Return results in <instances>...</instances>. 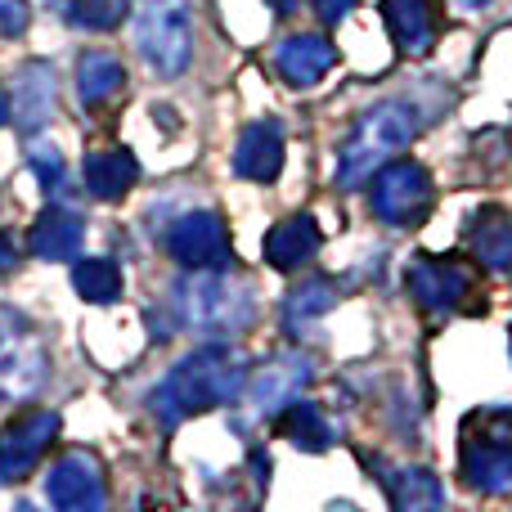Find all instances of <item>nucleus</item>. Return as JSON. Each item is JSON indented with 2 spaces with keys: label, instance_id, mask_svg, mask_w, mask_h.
<instances>
[{
  "label": "nucleus",
  "instance_id": "obj_1",
  "mask_svg": "<svg viewBox=\"0 0 512 512\" xmlns=\"http://www.w3.org/2000/svg\"><path fill=\"white\" fill-rule=\"evenodd\" d=\"M239 391H248V360L216 337V342H203L198 351H189L185 360L149 391V409L171 432V427H180L194 414L234 405Z\"/></svg>",
  "mask_w": 512,
  "mask_h": 512
},
{
  "label": "nucleus",
  "instance_id": "obj_2",
  "mask_svg": "<svg viewBox=\"0 0 512 512\" xmlns=\"http://www.w3.org/2000/svg\"><path fill=\"white\" fill-rule=\"evenodd\" d=\"M171 315L198 337H234L252 328L256 297L248 283H234L230 270H189L171 283Z\"/></svg>",
  "mask_w": 512,
  "mask_h": 512
},
{
  "label": "nucleus",
  "instance_id": "obj_3",
  "mask_svg": "<svg viewBox=\"0 0 512 512\" xmlns=\"http://www.w3.org/2000/svg\"><path fill=\"white\" fill-rule=\"evenodd\" d=\"M423 131V108L414 99H382V104L364 108L360 122H355L351 140L337 153V189H355L391 162V153H400L414 135Z\"/></svg>",
  "mask_w": 512,
  "mask_h": 512
},
{
  "label": "nucleus",
  "instance_id": "obj_4",
  "mask_svg": "<svg viewBox=\"0 0 512 512\" xmlns=\"http://www.w3.org/2000/svg\"><path fill=\"white\" fill-rule=\"evenodd\" d=\"M459 477L486 499L512 495V409H481L463 423Z\"/></svg>",
  "mask_w": 512,
  "mask_h": 512
},
{
  "label": "nucleus",
  "instance_id": "obj_5",
  "mask_svg": "<svg viewBox=\"0 0 512 512\" xmlns=\"http://www.w3.org/2000/svg\"><path fill=\"white\" fill-rule=\"evenodd\" d=\"M135 50L158 77H180L194 59V14L189 0H135Z\"/></svg>",
  "mask_w": 512,
  "mask_h": 512
},
{
  "label": "nucleus",
  "instance_id": "obj_6",
  "mask_svg": "<svg viewBox=\"0 0 512 512\" xmlns=\"http://www.w3.org/2000/svg\"><path fill=\"white\" fill-rule=\"evenodd\" d=\"M436 203L432 171L423 162H382L369 176V212L391 230L418 225Z\"/></svg>",
  "mask_w": 512,
  "mask_h": 512
},
{
  "label": "nucleus",
  "instance_id": "obj_7",
  "mask_svg": "<svg viewBox=\"0 0 512 512\" xmlns=\"http://www.w3.org/2000/svg\"><path fill=\"white\" fill-rule=\"evenodd\" d=\"M50 378V351L18 310L0 306V400H32Z\"/></svg>",
  "mask_w": 512,
  "mask_h": 512
},
{
  "label": "nucleus",
  "instance_id": "obj_8",
  "mask_svg": "<svg viewBox=\"0 0 512 512\" xmlns=\"http://www.w3.org/2000/svg\"><path fill=\"white\" fill-rule=\"evenodd\" d=\"M167 256L180 270H234L230 225L221 212H185L167 230Z\"/></svg>",
  "mask_w": 512,
  "mask_h": 512
},
{
  "label": "nucleus",
  "instance_id": "obj_9",
  "mask_svg": "<svg viewBox=\"0 0 512 512\" xmlns=\"http://www.w3.org/2000/svg\"><path fill=\"white\" fill-rule=\"evenodd\" d=\"M63 418L54 409H23L0 427V481H23L59 441Z\"/></svg>",
  "mask_w": 512,
  "mask_h": 512
},
{
  "label": "nucleus",
  "instance_id": "obj_10",
  "mask_svg": "<svg viewBox=\"0 0 512 512\" xmlns=\"http://www.w3.org/2000/svg\"><path fill=\"white\" fill-rule=\"evenodd\" d=\"M409 297L427 315H454L472 297V274L454 256H414L409 261Z\"/></svg>",
  "mask_w": 512,
  "mask_h": 512
},
{
  "label": "nucleus",
  "instance_id": "obj_11",
  "mask_svg": "<svg viewBox=\"0 0 512 512\" xmlns=\"http://www.w3.org/2000/svg\"><path fill=\"white\" fill-rule=\"evenodd\" d=\"M45 499L63 512H95L108 504L104 463L86 450H68L50 472H45Z\"/></svg>",
  "mask_w": 512,
  "mask_h": 512
},
{
  "label": "nucleus",
  "instance_id": "obj_12",
  "mask_svg": "<svg viewBox=\"0 0 512 512\" xmlns=\"http://www.w3.org/2000/svg\"><path fill=\"white\" fill-rule=\"evenodd\" d=\"M315 373V360L301 351H283L274 360H265L261 369L248 378V414L252 418H274L288 400L301 396V387Z\"/></svg>",
  "mask_w": 512,
  "mask_h": 512
},
{
  "label": "nucleus",
  "instance_id": "obj_13",
  "mask_svg": "<svg viewBox=\"0 0 512 512\" xmlns=\"http://www.w3.org/2000/svg\"><path fill=\"white\" fill-rule=\"evenodd\" d=\"M54 104H59V81H54L50 63H23L14 72V126L23 135H41L54 122Z\"/></svg>",
  "mask_w": 512,
  "mask_h": 512
},
{
  "label": "nucleus",
  "instance_id": "obj_14",
  "mask_svg": "<svg viewBox=\"0 0 512 512\" xmlns=\"http://www.w3.org/2000/svg\"><path fill=\"white\" fill-rule=\"evenodd\" d=\"M234 176L256 180V185H270L279 180L283 171V122L274 117H261V122H248L234 144V158H230Z\"/></svg>",
  "mask_w": 512,
  "mask_h": 512
},
{
  "label": "nucleus",
  "instance_id": "obj_15",
  "mask_svg": "<svg viewBox=\"0 0 512 512\" xmlns=\"http://www.w3.org/2000/svg\"><path fill=\"white\" fill-rule=\"evenodd\" d=\"M382 18H387V32L396 41V50L409 54V59L432 54L436 36H441L436 0H382Z\"/></svg>",
  "mask_w": 512,
  "mask_h": 512
},
{
  "label": "nucleus",
  "instance_id": "obj_16",
  "mask_svg": "<svg viewBox=\"0 0 512 512\" xmlns=\"http://www.w3.org/2000/svg\"><path fill=\"white\" fill-rule=\"evenodd\" d=\"M81 239H86V221L72 207L50 203L27 230V252L36 261H72L81 252Z\"/></svg>",
  "mask_w": 512,
  "mask_h": 512
},
{
  "label": "nucleus",
  "instance_id": "obj_17",
  "mask_svg": "<svg viewBox=\"0 0 512 512\" xmlns=\"http://www.w3.org/2000/svg\"><path fill=\"white\" fill-rule=\"evenodd\" d=\"M319 239H324V234H319L315 216H306V212L288 216V221H279L270 234H265V243H261L265 265H270V270H283V274L301 270V265L319 252Z\"/></svg>",
  "mask_w": 512,
  "mask_h": 512
},
{
  "label": "nucleus",
  "instance_id": "obj_18",
  "mask_svg": "<svg viewBox=\"0 0 512 512\" xmlns=\"http://www.w3.org/2000/svg\"><path fill=\"white\" fill-rule=\"evenodd\" d=\"M468 248L490 274H512V212L508 207H481L468 221Z\"/></svg>",
  "mask_w": 512,
  "mask_h": 512
},
{
  "label": "nucleus",
  "instance_id": "obj_19",
  "mask_svg": "<svg viewBox=\"0 0 512 512\" xmlns=\"http://www.w3.org/2000/svg\"><path fill=\"white\" fill-rule=\"evenodd\" d=\"M274 63H279L283 81L288 86H315V81L328 77V68L337 63V50L324 41V36H288V41L279 45V54H274Z\"/></svg>",
  "mask_w": 512,
  "mask_h": 512
},
{
  "label": "nucleus",
  "instance_id": "obj_20",
  "mask_svg": "<svg viewBox=\"0 0 512 512\" xmlns=\"http://www.w3.org/2000/svg\"><path fill=\"white\" fill-rule=\"evenodd\" d=\"M135 180H140V162H135L131 149H95L86 158V189L99 203L126 198Z\"/></svg>",
  "mask_w": 512,
  "mask_h": 512
},
{
  "label": "nucleus",
  "instance_id": "obj_21",
  "mask_svg": "<svg viewBox=\"0 0 512 512\" xmlns=\"http://www.w3.org/2000/svg\"><path fill=\"white\" fill-rule=\"evenodd\" d=\"M274 432L283 436V441H292L297 450H306V454H324V450H333V423L324 418V409L319 405H310V400H288V405L274 414Z\"/></svg>",
  "mask_w": 512,
  "mask_h": 512
},
{
  "label": "nucleus",
  "instance_id": "obj_22",
  "mask_svg": "<svg viewBox=\"0 0 512 512\" xmlns=\"http://www.w3.org/2000/svg\"><path fill=\"white\" fill-rule=\"evenodd\" d=\"M122 86H126V68H122V59H113L108 50H86L77 59V99H81V108L99 113L108 99L122 95Z\"/></svg>",
  "mask_w": 512,
  "mask_h": 512
},
{
  "label": "nucleus",
  "instance_id": "obj_23",
  "mask_svg": "<svg viewBox=\"0 0 512 512\" xmlns=\"http://www.w3.org/2000/svg\"><path fill=\"white\" fill-rule=\"evenodd\" d=\"M337 306V283L328 279V274H310L306 283H297V288L288 292V301H283V319H288L292 333H306V328L319 324V315H328V310Z\"/></svg>",
  "mask_w": 512,
  "mask_h": 512
},
{
  "label": "nucleus",
  "instance_id": "obj_24",
  "mask_svg": "<svg viewBox=\"0 0 512 512\" xmlns=\"http://www.w3.org/2000/svg\"><path fill=\"white\" fill-rule=\"evenodd\" d=\"M72 288H77V297L90 301V306H113V301L122 297V270H117V261H108V256H81V261L72 265Z\"/></svg>",
  "mask_w": 512,
  "mask_h": 512
},
{
  "label": "nucleus",
  "instance_id": "obj_25",
  "mask_svg": "<svg viewBox=\"0 0 512 512\" xmlns=\"http://www.w3.org/2000/svg\"><path fill=\"white\" fill-rule=\"evenodd\" d=\"M387 495L400 512H423V508H441L445 504V490L441 481L432 477L427 468H400L387 477Z\"/></svg>",
  "mask_w": 512,
  "mask_h": 512
},
{
  "label": "nucleus",
  "instance_id": "obj_26",
  "mask_svg": "<svg viewBox=\"0 0 512 512\" xmlns=\"http://www.w3.org/2000/svg\"><path fill=\"white\" fill-rule=\"evenodd\" d=\"M135 0H63V18L81 32H113L131 14Z\"/></svg>",
  "mask_w": 512,
  "mask_h": 512
},
{
  "label": "nucleus",
  "instance_id": "obj_27",
  "mask_svg": "<svg viewBox=\"0 0 512 512\" xmlns=\"http://www.w3.org/2000/svg\"><path fill=\"white\" fill-rule=\"evenodd\" d=\"M27 162H32V171H36V180H41L45 194H59V185H63V153L59 149H32V153H27Z\"/></svg>",
  "mask_w": 512,
  "mask_h": 512
},
{
  "label": "nucleus",
  "instance_id": "obj_28",
  "mask_svg": "<svg viewBox=\"0 0 512 512\" xmlns=\"http://www.w3.org/2000/svg\"><path fill=\"white\" fill-rule=\"evenodd\" d=\"M27 23H32L27 0H0V36H23Z\"/></svg>",
  "mask_w": 512,
  "mask_h": 512
},
{
  "label": "nucleus",
  "instance_id": "obj_29",
  "mask_svg": "<svg viewBox=\"0 0 512 512\" xmlns=\"http://www.w3.org/2000/svg\"><path fill=\"white\" fill-rule=\"evenodd\" d=\"M315 9H319V18H324L328 27H337L355 9V0H315Z\"/></svg>",
  "mask_w": 512,
  "mask_h": 512
},
{
  "label": "nucleus",
  "instance_id": "obj_30",
  "mask_svg": "<svg viewBox=\"0 0 512 512\" xmlns=\"http://www.w3.org/2000/svg\"><path fill=\"white\" fill-rule=\"evenodd\" d=\"M18 261H23V256H18V243H14V234H9V230H0V274H9V270H14Z\"/></svg>",
  "mask_w": 512,
  "mask_h": 512
},
{
  "label": "nucleus",
  "instance_id": "obj_31",
  "mask_svg": "<svg viewBox=\"0 0 512 512\" xmlns=\"http://www.w3.org/2000/svg\"><path fill=\"white\" fill-rule=\"evenodd\" d=\"M454 5H459V9H468V14H472V9H486L490 0H454Z\"/></svg>",
  "mask_w": 512,
  "mask_h": 512
},
{
  "label": "nucleus",
  "instance_id": "obj_32",
  "mask_svg": "<svg viewBox=\"0 0 512 512\" xmlns=\"http://www.w3.org/2000/svg\"><path fill=\"white\" fill-rule=\"evenodd\" d=\"M5 117H9V99L0 95V126H5Z\"/></svg>",
  "mask_w": 512,
  "mask_h": 512
}]
</instances>
